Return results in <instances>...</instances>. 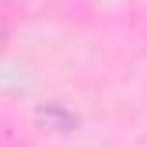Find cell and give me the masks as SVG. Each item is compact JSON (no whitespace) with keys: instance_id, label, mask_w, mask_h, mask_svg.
<instances>
[{"instance_id":"6da1fadb","label":"cell","mask_w":147,"mask_h":147,"mask_svg":"<svg viewBox=\"0 0 147 147\" xmlns=\"http://www.w3.org/2000/svg\"><path fill=\"white\" fill-rule=\"evenodd\" d=\"M35 123L42 126V130L49 133H74L77 130V116L70 112V109H63L60 102H46L35 109Z\"/></svg>"},{"instance_id":"7a4b0ae2","label":"cell","mask_w":147,"mask_h":147,"mask_svg":"<svg viewBox=\"0 0 147 147\" xmlns=\"http://www.w3.org/2000/svg\"><path fill=\"white\" fill-rule=\"evenodd\" d=\"M4 46H7V25H4V18H0V53H4Z\"/></svg>"}]
</instances>
